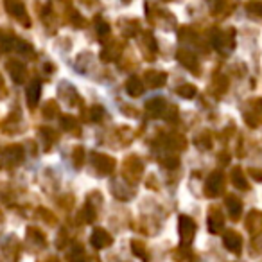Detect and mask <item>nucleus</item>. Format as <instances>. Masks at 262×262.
I'll return each mask as SVG.
<instances>
[{"label":"nucleus","instance_id":"obj_7","mask_svg":"<svg viewBox=\"0 0 262 262\" xmlns=\"http://www.w3.org/2000/svg\"><path fill=\"white\" fill-rule=\"evenodd\" d=\"M102 203V196L99 194V190H94V192L88 196L86 200V205H84L83 208V217H84V223H94L95 219H97V210L99 207H101Z\"/></svg>","mask_w":262,"mask_h":262},{"label":"nucleus","instance_id":"obj_26","mask_svg":"<svg viewBox=\"0 0 262 262\" xmlns=\"http://www.w3.org/2000/svg\"><path fill=\"white\" fill-rule=\"evenodd\" d=\"M20 126H22V115H20V112H15V115H9L4 120V124H2L4 131H8V133H16L20 129Z\"/></svg>","mask_w":262,"mask_h":262},{"label":"nucleus","instance_id":"obj_33","mask_svg":"<svg viewBox=\"0 0 262 262\" xmlns=\"http://www.w3.org/2000/svg\"><path fill=\"white\" fill-rule=\"evenodd\" d=\"M162 117H164L167 122H171V124H174V122H178V117H180V110H178V106H174V104H165V108H164V113H162Z\"/></svg>","mask_w":262,"mask_h":262},{"label":"nucleus","instance_id":"obj_44","mask_svg":"<svg viewBox=\"0 0 262 262\" xmlns=\"http://www.w3.org/2000/svg\"><path fill=\"white\" fill-rule=\"evenodd\" d=\"M2 221H4V215H2V212H0V225H2Z\"/></svg>","mask_w":262,"mask_h":262},{"label":"nucleus","instance_id":"obj_30","mask_svg":"<svg viewBox=\"0 0 262 262\" xmlns=\"http://www.w3.org/2000/svg\"><path fill=\"white\" fill-rule=\"evenodd\" d=\"M59 124H61V129L67 131V133H79V126H77V119L72 115H63L59 119Z\"/></svg>","mask_w":262,"mask_h":262},{"label":"nucleus","instance_id":"obj_31","mask_svg":"<svg viewBox=\"0 0 262 262\" xmlns=\"http://www.w3.org/2000/svg\"><path fill=\"white\" fill-rule=\"evenodd\" d=\"M41 115H43V119H56V117L59 115V106L56 101H47L43 104V108H41Z\"/></svg>","mask_w":262,"mask_h":262},{"label":"nucleus","instance_id":"obj_28","mask_svg":"<svg viewBox=\"0 0 262 262\" xmlns=\"http://www.w3.org/2000/svg\"><path fill=\"white\" fill-rule=\"evenodd\" d=\"M131 253L135 255L137 258H140V260H144V262L149 260V253H147L146 244H144L142 241H139V239L131 241Z\"/></svg>","mask_w":262,"mask_h":262},{"label":"nucleus","instance_id":"obj_21","mask_svg":"<svg viewBox=\"0 0 262 262\" xmlns=\"http://www.w3.org/2000/svg\"><path fill=\"white\" fill-rule=\"evenodd\" d=\"M144 77H146V83L149 88H162L167 81V76L164 72H158V70H147Z\"/></svg>","mask_w":262,"mask_h":262},{"label":"nucleus","instance_id":"obj_24","mask_svg":"<svg viewBox=\"0 0 262 262\" xmlns=\"http://www.w3.org/2000/svg\"><path fill=\"white\" fill-rule=\"evenodd\" d=\"M40 139L43 140L45 149L49 151L52 147V144L58 142V133H56V131L52 129V127L43 126V127H40Z\"/></svg>","mask_w":262,"mask_h":262},{"label":"nucleus","instance_id":"obj_32","mask_svg":"<svg viewBox=\"0 0 262 262\" xmlns=\"http://www.w3.org/2000/svg\"><path fill=\"white\" fill-rule=\"evenodd\" d=\"M194 144H196L201 151H208L212 147V135L208 133V131H203V133H200V135L196 137Z\"/></svg>","mask_w":262,"mask_h":262},{"label":"nucleus","instance_id":"obj_18","mask_svg":"<svg viewBox=\"0 0 262 262\" xmlns=\"http://www.w3.org/2000/svg\"><path fill=\"white\" fill-rule=\"evenodd\" d=\"M225 207H226V210H228V215L233 221H237V219L241 217V214H243V201H241V198H237L235 194L226 196Z\"/></svg>","mask_w":262,"mask_h":262},{"label":"nucleus","instance_id":"obj_9","mask_svg":"<svg viewBox=\"0 0 262 262\" xmlns=\"http://www.w3.org/2000/svg\"><path fill=\"white\" fill-rule=\"evenodd\" d=\"M90 244L95 250H104V248L113 244V235L104 228H94V232L90 235Z\"/></svg>","mask_w":262,"mask_h":262},{"label":"nucleus","instance_id":"obj_4","mask_svg":"<svg viewBox=\"0 0 262 262\" xmlns=\"http://www.w3.org/2000/svg\"><path fill=\"white\" fill-rule=\"evenodd\" d=\"M90 160H92V167L95 169V172H97L99 176L113 174V171H115V167H117L115 158L104 153H97V151L90 155Z\"/></svg>","mask_w":262,"mask_h":262},{"label":"nucleus","instance_id":"obj_14","mask_svg":"<svg viewBox=\"0 0 262 262\" xmlns=\"http://www.w3.org/2000/svg\"><path fill=\"white\" fill-rule=\"evenodd\" d=\"M162 142H164V146L167 147L169 151H172V153L187 149V139L183 135H180V133H167Z\"/></svg>","mask_w":262,"mask_h":262},{"label":"nucleus","instance_id":"obj_19","mask_svg":"<svg viewBox=\"0 0 262 262\" xmlns=\"http://www.w3.org/2000/svg\"><path fill=\"white\" fill-rule=\"evenodd\" d=\"M59 97L63 99V102L69 106H77V102L81 101L77 92L74 90V86H70L69 83H61L59 84Z\"/></svg>","mask_w":262,"mask_h":262},{"label":"nucleus","instance_id":"obj_3","mask_svg":"<svg viewBox=\"0 0 262 262\" xmlns=\"http://www.w3.org/2000/svg\"><path fill=\"white\" fill-rule=\"evenodd\" d=\"M244 122L250 127H258L262 124V97L250 99L246 102V108L243 110Z\"/></svg>","mask_w":262,"mask_h":262},{"label":"nucleus","instance_id":"obj_34","mask_svg":"<svg viewBox=\"0 0 262 262\" xmlns=\"http://www.w3.org/2000/svg\"><path fill=\"white\" fill-rule=\"evenodd\" d=\"M104 115H106V112L101 104H94L88 110V120H90V122H101V120L104 119Z\"/></svg>","mask_w":262,"mask_h":262},{"label":"nucleus","instance_id":"obj_17","mask_svg":"<svg viewBox=\"0 0 262 262\" xmlns=\"http://www.w3.org/2000/svg\"><path fill=\"white\" fill-rule=\"evenodd\" d=\"M8 72L11 74L13 81H15L16 84L24 83L27 77V67L24 65L22 61H16V59H9L8 61Z\"/></svg>","mask_w":262,"mask_h":262},{"label":"nucleus","instance_id":"obj_29","mask_svg":"<svg viewBox=\"0 0 262 262\" xmlns=\"http://www.w3.org/2000/svg\"><path fill=\"white\" fill-rule=\"evenodd\" d=\"M232 183H233V187L235 189H239V190H248V178H246V174L243 172V169L241 167H235L232 171Z\"/></svg>","mask_w":262,"mask_h":262},{"label":"nucleus","instance_id":"obj_23","mask_svg":"<svg viewBox=\"0 0 262 262\" xmlns=\"http://www.w3.org/2000/svg\"><path fill=\"white\" fill-rule=\"evenodd\" d=\"M126 92L131 97H140L144 94V83L139 79V77H129L126 81Z\"/></svg>","mask_w":262,"mask_h":262},{"label":"nucleus","instance_id":"obj_8","mask_svg":"<svg viewBox=\"0 0 262 262\" xmlns=\"http://www.w3.org/2000/svg\"><path fill=\"white\" fill-rule=\"evenodd\" d=\"M110 189H112L113 196H115L117 200H120V201H129L131 198L135 196V192H133V185H129L127 182H124L122 178L112 180V183H110Z\"/></svg>","mask_w":262,"mask_h":262},{"label":"nucleus","instance_id":"obj_20","mask_svg":"<svg viewBox=\"0 0 262 262\" xmlns=\"http://www.w3.org/2000/svg\"><path fill=\"white\" fill-rule=\"evenodd\" d=\"M164 108H165V101L162 97H153V99H149V101L146 102L147 115L153 117V119H158V117H162V113H164Z\"/></svg>","mask_w":262,"mask_h":262},{"label":"nucleus","instance_id":"obj_15","mask_svg":"<svg viewBox=\"0 0 262 262\" xmlns=\"http://www.w3.org/2000/svg\"><path fill=\"white\" fill-rule=\"evenodd\" d=\"M40 97H41V83L38 79H33L27 84V90H26V101L31 110L36 108L38 102H40Z\"/></svg>","mask_w":262,"mask_h":262},{"label":"nucleus","instance_id":"obj_6","mask_svg":"<svg viewBox=\"0 0 262 262\" xmlns=\"http://www.w3.org/2000/svg\"><path fill=\"white\" fill-rule=\"evenodd\" d=\"M196 230H198V225L192 217H189V215H180L178 233H180V241H182V246L192 244L194 237H196Z\"/></svg>","mask_w":262,"mask_h":262},{"label":"nucleus","instance_id":"obj_11","mask_svg":"<svg viewBox=\"0 0 262 262\" xmlns=\"http://www.w3.org/2000/svg\"><path fill=\"white\" fill-rule=\"evenodd\" d=\"M27 246L33 251H40L47 246V239H45L43 232L36 226H29L27 228Z\"/></svg>","mask_w":262,"mask_h":262},{"label":"nucleus","instance_id":"obj_1","mask_svg":"<svg viewBox=\"0 0 262 262\" xmlns=\"http://www.w3.org/2000/svg\"><path fill=\"white\" fill-rule=\"evenodd\" d=\"M144 174V164L137 155H129L122 162V180L129 185H137Z\"/></svg>","mask_w":262,"mask_h":262},{"label":"nucleus","instance_id":"obj_12","mask_svg":"<svg viewBox=\"0 0 262 262\" xmlns=\"http://www.w3.org/2000/svg\"><path fill=\"white\" fill-rule=\"evenodd\" d=\"M223 244L230 253L241 255V251H243V237L235 230H226L225 235H223Z\"/></svg>","mask_w":262,"mask_h":262},{"label":"nucleus","instance_id":"obj_36","mask_svg":"<svg viewBox=\"0 0 262 262\" xmlns=\"http://www.w3.org/2000/svg\"><path fill=\"white\" fill-rule=\"evenodd\" d=\"M72 164L76 169H81L84 164V149L81 146H76L72 149Z\"/></svg>","mask_w":262,"mask_h":262},{"label":"nucleus","instance_id":"obj_10","mask_svg":"<svg viewBox=\"0 0 262 262\" xmlns=\"http://www.w3.org/2000/svg\"><path fill=\"white\" fill-rule=\"evenodd\" d=\"M207 226L210 233H221V230L225 228V215H223L221 208L219 207H212L210 212H208L207 217Z\"/></svg>","mask_w":262,"mask_h":262},{"label":"nucleus","instance_id":"obj_41","mask_svg":"<svg viewBox=\"0 0 262 262\" xmlns=\"http://www.w3.org/2000/svg\"><path fill=\"white\" fill-rule=\"evenodd\" d=\"M251 248H253V255H258V253H262V241H260V243H253V246H251Z\"/></svg>","mask_w":262,"mask_h":262},{"label":"nucleus","instance_id":"obj_5","mask_svg":"<svg viewBox=\"0 0 262 262\" xmlns=\"http://www.w3.org/2000/svg\"><path fill=\"white\" fill-rule=\"evenodd\" d=\"M225 192V174L223 171H212L207 176V182H205V196L207 198H217Z\"/></svg>","mask_w":262,"mask_h":262},{"label":"nucleus","instance_id":"obj_13","mask_svg":"<svg viewBox=\"0 0 262 262\" xmlns=\"http://www.w3.org/2000/svg\"><path fill=\"white\" fill-rule=\"evenodd\" d=\"M244 226L250 232V235L257 237L262 233V212L260 210H250V214L246 215Z\"/></svg>","mask_w":262,"mask_h":262},{"label":"nucleus","instance_id":"obj_45","mask_svg":"<svg viewBox=\"0 0 262 262\" xmlns=\"http://www.w3.org/2000/svg\"><path fill=\"white\" fill-rule=\"evenodd\" d=\"M94 262H101V260H99V258H95V260Z\"/></svg>","mask_w":262,"mask_h":262},{"label":"nucleus","instance_id":"obj_40","mask_svg":"<svg viewBox=\"0 0 262 262\" xmlns=\"http://www.w3.org/2000/svg\"><path fill=\"white\" fill-rule=\"evenodd\" d=\"M248 174H250L251 178L255 180V182H262V169H255V167H251L250 171H248Z\"/></svg>","mask_w":262,"mask_h":262},{"label":"nucleus","instance_id":"obj_39","mask_svg":"<svg viewBox=\"0 0 262 262\" xmlns=\"http://www.w3.org/2000/svg\"><path fill=\"white\" fill-rule=\"evenodd\" d=\"M67 243H69V233H67V230H59V235H58V241H56V246H58V248H65Z\"/></svg>","mask_w":262,"mask_h":262},{"label":"nucleus","instance_id":"obj_25","mask_svg":"<svg viewBox=\"0 0 262 262\" xmlns=\"http://www.w3.org/2000/svg\"><path fill=\"white\" fill-rule=\"evenodd\" d=\"M67 260L69 262H88L84 248L81 246V244H74V246L69 250V253H67Z\"/></svg>","mask_w":262,"mask_h":262},{"label":"nucleus","instance_id":"obj_37","mask_svg":"<svg viewBox=\"0 0 262 262\" xmlns=\"http://www.w3.org/2000/svg\"><path fill=\"white\" fill-rule=\"evenodd\" d=\"M176 92H178V95L183 99H194L198 94V88L194 86V84H182Z\"/></svg>","mask_w":262,"mask_h":262},{"label":"nucleus","instance_id":"obj_43","mask_svg":"<svg viewBox=\"0 0 262 262\" xmlns=\"http://www.w3.org/2000/svg\"><path fill=\"white\" fill-rule=\"evenodd\" d=\"M0 92H6V86H4V79L0 76Z\"/></svg>","mask_w":262,"mask_h":262},{"label":"nucleus","instance_id":"obj_35","mask_svg":"<svg viewBox=\"0 0 262 262\" xmlns=\"http://www.w3.org/2000/svg\"><path fill=\"white\" fill-rule=\"evenodd\" d=\"M160 165L165 169H176L180 165V158L174 153H167L164 157H160Z\"/></svg>","mask_w":262,"mask_h":262},{"label":"nucleus","instance_id":"obj_27","mask_svg":"<svg viewBox=\"0 0 262 262\" xmlns=\"http://www.w3.org/2000/svg\"><path fill=\"white\" fill-rule=\"evenodd\" d=\"M226 90H228V79H226L225 76H215V79L212 81L210 92L215 97H223Z\"/></svg>","mask_w":262,"mask_h":262},{"label":"nucleus","instance_id":"obj_22","mask_svg":"<svg viewBox=\"0 0 262 262\" xmlns=\"http://www.w3.org/2000/svg\"><path fill=\"white\" fill-rule=\"evenodd\" d=\"M178 59L183 63V67H185V69L192 70L194 74L200 72V67H198V59L194 58L192 52H189V51H180L178 52Z\"/></svg>","mask_w":262,"mask_h":262},{"label":"nucleus","instance_id":"obj_38","mask_svg":"<svg viewBox=\"0 0 262 262\" xmlns=\"http://www.w3.org/2000/svg\"><path fill=\"white\" fill-rule=\"evenodd\" d=\"M38 215L40 217H43V221L47 223V225H56V215L52 214V212H49L47 208H38Z\"/></svg>","mask_w":262,"mask_h":262},{"label":"nucleus","instance_id":"obj_2","mask_svg":"<svg viewBox=\"0 0 262 262\" xmlns=\"http://www.w3.org/2000/svg\"><path fill=\"white\" fill-rule=\"evenodd\" d=\"M26 158V151L20 144H13L4 149H0V169L4 167H16Z\"/></svg>","mask_w":262,"mask_h":262},{"label":"nucleus","instance_id":"obj_42","mask_svg":"<svg viewBox=\"0 0 262 262\" xmlns=\"http://www.w3.org/2000/svg\"><path fill=\"white\" fill-rule=\"evenodd\" d=\"M41 262H59V260L56 257H47L45 260H41Z\"/></svg>","mask_w":262,"mask_h":262},{"label":"nucleus","instance_id":"obj_16","mask_svg":"<svg viewBox=\"0 0 262 262\" xmlns=\"http://www.w3.org/2000/svg\"><path fill=\"white\" fill-rule=\"evenodd\" d=\"M6 9L9 11V15L15 16L16 20H20L24 26H29V18H27L26 9H24V4L20 0H6Z\"/></svg>","mask_w":262,"mask_h":262}]
</instances>
